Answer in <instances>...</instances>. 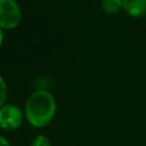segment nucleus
<instances>
[{
  "label": "nucleus",
  "instance_id": "f257e3e1",
  "mask_svg": "<svg viewBox=\"0 0 146 146\" xmlns=\"http://www.w3.org/2000/svg\"><path fill=\"white\" fill-rule=\"evenodd\" d=\"M57 103L51 92L46 89L33 91L24 106V116L29 124L34 128L48 125L55 117Z\"/></svg>",
  "mask_w": 146,
  "mask_h": 146
},
{
  "label": "nucleus",
  "instance_id": "f03ea898",
  "mask_svg": "<svg viewBox=\"0 0 146 146\" xmlns=\"http://www.w3.org/2000/svg\"><path fill=\"white\" fill-rule=\"evenodd\" d=\"M22 21V10L16 0H0V27L14 30Z\"/></svg>",
  "mask_w": 146,
  "mask_h": 146
},
{
  "label": "nucleus",
  "instance_id": "7ed1b4c3",
  "mask_svg": "<svg viewBox=\"0 0 146 146\" xmlns=\"http://www.w3.org/2000/svg\"><path fill=\"white\" fill-rule=\"evenodd\" d=\"M24 119V111L15 104L6 103L0 107V128L3 130H17L22 125Z\"/></svg>",
  "mask_w": 146,
  "mask_h": 146
},
{
  "label": "nucleus",
  "instance_id": "20e7f679",
  "mask_svg": "<svg viewBox=\"0 0 146 146\" xmlns=\"http://www.w3.org/2000/svg\"><path fill=\"white\" fill-rule=\"evenodd\" d=\"M123 10L133 18H140L146 15V0H122Z\"/></svg>",
  "mask_w": 146,
  "mask_h": 146
},
{
  "label": "nucleus",
  "instance_id": "39448f33",
  "mask_svg": "<svg viewBox=\"0 0 146 146\" xmlns=\"http://www.w3.org/2000/svg\"><path fill=\"white\" fill-rule=\"evenodd\" d=\"M100 7L107 15H116L123 9L122 0H102Z\"/></svg>",
  "mask_w": 146,
  "mask_h": 146
},
{
  "label": "nucleus",
  "instance_id": "423d86ee",
  "mask_svg": "<svg viewBox=\"0 0 146 146\" xmlns=\"http://www.w3.org/2000/svg\"><path fill=\"white\" fill-rule=\"evenodd\" d=\"M7 97H8V87L6 80L0 75V107L3 106L7 103Z\"/></svg>",
  "mask_w": 146,
  "mask_h": 146
},
{
  "label": "nucleus",
  "instance_id": "0eeeda50",
  "mask_svg": "<svg viewBox=\"0 0 146 146\" xmlns=\"http://www.w3.org/2000/svg\"><path fill=\"white\" fill-rule=\"evenodd\" d=\"M31 146H51V141L47 136L38 135L32 139Z\"/></svg>",
  "mask_w": 146,
  "mask_h": 146
},
{
  "label": "nucleus",
  "instance_id": "6e6552de",
  "mask_svg": "<svg viewBox=\"0 0 146 146\" xmlns=\"http://www.w3.org/2000/svg\"><path fill=\"white\" fill-rule=\"evenodd\" d=\"M0 146H11L9 140L5 137V136H1L0 135Z\"/></svg>",
  "mask_w": 146,
  "mask_h": 146
},
{
  "label": "nucleus",
  "instance_id": "1a4fd4ad",
  "mask_svg": "<svg viewBox=\"0 0 146 146\" xmlns=\"http://www.w3.org/2000/svg\"><path fill=\"white\" fill-rule=\"evenodd\" d=\"M3 36H5V35H3V30L0 27V47L2 46V42H3Z\"/></svg>",
  "mask_w": 146,
  "mask_h": 146
}]
</instances>
